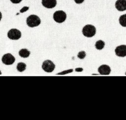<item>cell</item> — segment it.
Wrapping results in <instances>:
<instances>
[{"label":"cell","instance_id":"1","mask_svg":"<svg viewBox=\"0 0 126 120\" xmlns=\"http://www.w3.org/2000/svg\"><path fill=\"white\" fill-rule=\"evenodd\" d=\"M82 33L85 37H92L95 35L96 28L92 25H86L82 28Z\"/></svg>","mask_w":126,"mask_h":120},{"label":"cell","instance_id":"2","mask_svg":"<svg viewBox=\"0 0 126 120\" xmlns=\"http://www.w3.org/2000/svg\"><path fill=\"white\" fill-rule=\"evenodd\" d=\"M41 24V20L38 16L31 15L27 19V24L30 27H37Z\"/></svg>","mask_w":126,"mask_h":120},{"label":"cell","instance_id":"3","mask_svg":"<svg viewBox=\"0 0 126 120\" xmlns=\"http://www.w3.org/2000/svg\"><path fill=\"white\" fill-rule=\"evenodd\" d=\"M53 18L54 21L57 23H62L66 20V14L64 11H57L54 12Z\"/></svg>","mask_w":126,"mask_h":120},{"label":"cell","instance_id":"4","mask_svg":"<svg viewBox=\"0 0 126 120\" xmlns=\"http://www.w3.org/2000/svg\"><path fill=\"white\" fill-rule=\"evenodd\" d=\"M55 64L50 60H46L43 62L42 68L46 72H52L55 69Z\"/></svg>","mask_w":126,"mask_h":120},{"label":"cell","instance_id":"5","mask_svg":"<svg viewBox=\"0 0 126 120\" xmlns=\"http://www.w3.org/2000/svg\"><path fill=\"white\" fill-rule=\"evenodd\" d=\"M22 36L20 31L16 28H12L7 33V37L11 40H18Z\"/></svg>","mask_w":126,"mask_h":120},{"label":"cell","instance_id":"6","mask_svg":"<svg viewBox=\"0 0 126 120\" xmlns=\"http://www.w3.org/2000/svg\"><path fill=\"white\" fill-rule=\"evenodd\" d=\"M16 61L14 56L11 53H6L2 57V62L6 65H11Z\"/></svg>","mask_w":126,"mask_h":120},{"label":"cell","instance_id":"7","mask_svg":"<svg viewBox=\"0 0 126 120\" xmlns=\"http://www.w3.org/2000/svg\"><path fill=\"white\" fill-rule=\"evenodd\" d=\"M115 53L119 57H125L126 56V45L118 46L116 48Z\"/></svg>","mask_w":126,"mask_h":120},{"label":"cell","instance_id":"8","mask_svg":"<svg viewBox=\"0 0 126 120\" xmlns=\"http://www.w3.org/2000/svg\"><path fill=\"white\" fill-rule=\"evenodd\" d=\"M42 4L44 7L48 9H52L57 5L56 0H42Z\"/></svg>","mask_w":126,"mask_h":120},{"label":"cell","instance_id":"9","mask_svg":"<svg viewBox=\"0 0 126 120\" xmlns=\"http://www.w3.org/2000/svg\"><path fill=\"white\" fill-rule=\"evenodd\" d=\"M98 72L102 75H109L111 72V68L108 65H102L98 69Z\"/></svg>","mask_w":126,"mask_h":120},{"label":"cell","instance_id":"10","mask_svg":"<svg viewBox=\"0 0 126 120\" xmlns=\"http://www.w3.org/2000/svg\"><path fill=\"white\" fill-rule=\"evenodd\" d=\"M116 8L119 11L126 10V0H117L115 3Z\"/></svg>","mask_w":126,"mask_h":120},{"label":"cell","instance_id":"11","mask_svg":"<svg viewBox=\"0 0 126 120\" xmlns=\"http://www.w3.org/2000/svg\"><path fill=\"white\" fill-rule=\"evenodd\" d=\"M18 54H19L20 56H21L22 58H26L29 56L30 54V51H28L27 49H26V48H23V49H20L19 51Z\"/></svg>","mask_w":126,"mask_h":120},{"label":"cell","instance_id":"12","mask_svg":"<svg viewBox=\"0 0 126 120\" xmlns=\"http://www.w3.org/2000/svg\"><path fill=\"white\" fill-rule=\"evenodd\" d=\"M105 42L102 40H98L95 43V48L97 49H102L105 47Z\"/></svg>","mask_w":126,"mask_h":120},{"label":"cell","instance_id":"13","mask_svg":"<svg viewBox=\"0 0 126 120\" xmlns=\"http://www.w3.org/2000/svg\"><path fill=\"white\" fill-rule=\"evenodd\" d=\"M26 64L23 63H18L17 66V69L19 72H23V71L25 70L26 69Z\"/></svg>","mask_w":126,"mask_h":120},{"label":"cell","instance_id":"14","mask_svg":"<svg viewBox=\"0 0 126 120\" xmlns=\"http://www.w3.org/2000/svg\"><path fill=\"white\" fill-rule=\"evenodd\" d=\"M119 24L121 25L123 27H126V14L122 15L120 17H119Z\"/></svg>","mask_w":126,"mask_h":120},{"label":"cell","instance_id":"15","mask_svg":"<svg viewBox=\"0 0 126 120\" xmlns=\"http://www.w3.org/2000/svg\"><path fill=\"white\" fill-rule=\"evenodd\" d=\"M86 53L84 51H81L79 52V53L78 54V57L79 59H82L86 57Z\"/></svg>","mask_w":126,"mask_h":120},{"label":"cell","instance_id":"16","mask_svg":"<svg viewBox=\"0 0 126 120\" xmlns=\"http://www.w3.org/2000/svg\"><path fill=\"white\" fill-rule=\"evenodd\" d=\"M22 0H11V2L14 4H18L22 1Z\"/></svg>","mask_w":126,"mask_h":120},{"label":"cell","instance_id":"17","mask_svg":"<svg viewBox=\"0 0 126 120\" xmlns=\"http://www.w3.org/2000/svg\"><path fill=\"white\" fill-rule=\"evenodd\" d=\"M76 4H81L84 1V0H75Z\"/></svg>","mask_w":126,"mask_h":120},{"label":"cell","instance_id":"18","mask_svg":"<svg viewBox=\"0 0 126 120\" xmlns=\"http://www.w3.org/2000/svg\"><path fill=\"white\" fill-rule=\"evenodd\" d=\"M1 19H2V14H1V12H0V21H1Z\"/></svg>","mask_w":126,"mask_h":120},{"label":"cell","instance_id":"19","mask_svg":"<svg viewBox=\"0 0 126 120\" xmlns=\"http://www.w3.org/2000/svg\"><path fill=\"white\" fill-rule=\"evenodd\" d=\"M2 74V73H1V71H0V75H1V74Z\"/></svg>","mask_w":126,"mask_h":120},{"label":"cell","instance_id":"20","mask_svg":"<svg viewBox=\"0 0 126 120\" xmlns=\"http://www.w3.org/2000/svg\"></svg>","mask_w":126,"mask_h":120}]
</instances>
